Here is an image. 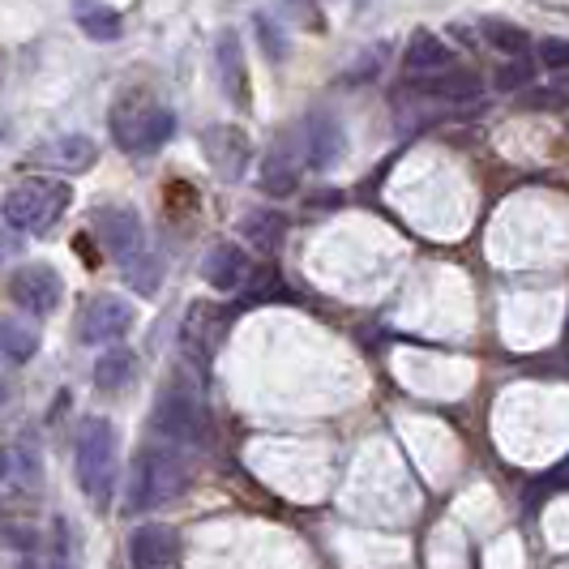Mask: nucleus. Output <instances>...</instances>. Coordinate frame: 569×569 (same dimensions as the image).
I'll list each match as a JSON object with an SVG mask.
<instances>
[{"label":"nucleus","mask_w":569,"mask_h":569,"mask_svg":"<svg viewBox=\"0 0 569 569\" xmlns=\"http://www.w3.org/2000/svg\"><path fill=\"white\" fill-rule=\"evenodd\" d=\"M108 129H112V142L124 150V154H154L171 142L176 133V112L163 108L159 99H150L146 90H129L120 94L108 112Z\"/></svg>","instance_id":"1"},{"label":"nucleus","mask_w":569,"mask_h":569,"mask_svg":"<svg viewBox=\"0 0 569 569\" xmlns=\"http://www.w3.org/2000/svg\"><path fill=\"white\" fill-rule=\"evenodd\" d=\"M73 471H78V485H82L86 501L94 510H108L112 506V488H116V428L103 416H90L78 425L73 437Z\"/></svg>","instance_id":"2"},{"label":"nucleus","mask_w":569,"mask_h":569,"mask_svg":"<svg viewBox=\"0 0 569 569\" xmlns=\"http://www.w3.org/2000/svg\"><path fill=\"white\" fill-rule=\"evenodd\" d=\"M189 485V467L180 450L171 441H159V446H146L142 455L133 458V476H129V510H159L176 501Z\"/></svg>","instance_id":"3"},{"label":"nucleus","mask_w":569,"mask_h":569,"mask_svg":"<svg viewBox=\"0 0 569 569\" xmlns=\"http://www.w3.org/2000/svg\"><path fill=\"white\" fill-rule=\"evenodd\" d=\"M73 201V189L64 180H52V176H30V180H18L9 193H4V223L13 231H34V236H48V231L60 223V214L69 210Z\"/></svg>","instance_id":"4"},{"label":"nucleus","mask_w":569,"mask_h":569,"mask_svg":"<svg viewBox=\"0 0 569 569\" xmlns=\"http://www.w3.org/2000/svg\"><path fill=\"white\" fill-rule=\"evenodd\" d=\"M150 428H154V437H163L171 446H201L206 441V416H201L198 390L184 386V381H168L159 402H154Z\"/></svg>","instance_id":"5"},{"label":"nucleus","mask_w":569,"mask_h":569,"mask_svg":"<svg viewBox=\"0 0 569 569\" xmlns=\"http://www.w3.org/2000/svg\"><path fill=\"white\" fill-rule=\"evenodd\" d=\"M228 326H231V309L214 305V300H198V305L184 313V326H180V351H184L193 365H210V356L219 351Z\"/></svg>","instance_id":"6"},{"label":"nucleus","mask_w":569,"mask_h":569,"mask_svg":"<svg viewBox=\"0 0 569 569\" xmlns=\"http://www.w3.org/2000/svg\"><path fill=\"white\" fill-rule=\"evenodd\" d=\"M9 296H13L18 309H27L34 317H48L60 309L64 283H60V274L48 261H30V266H18V274L9 279Z\"/></svg>","instance_id":"7"},{"label":"nucleus","mask_w":569,"mask_h":569,"mask_svg":"<svg viewBox=\"0 0 569 569\" xmlns=\"http://www.w3.org/2000/svg\"><path fill=\"white\" fill-rule=\"evenodd\" d=\"M90 228H94L99 244L112 257H129L146 244L142 214L133 206H99V210H90Z\"/></svg>","instance_id":"8"},{"label":"nucleus","mask_w":569,"mask_h":569,"mask_svg":"<svg viewBox=\"0 0 569 569\" xmlns=\"http://www.w3.org/2000/svg\"><path fill=\"white\" fill-rule=\"evenodd\" d=\"M129 326H133V305L120 300V296H94L78 317V335H82V342H94V347L124 339Z\"/></svg>","instance_id":"9"},{"label":"nucleus","mask_w":569,"mask_h":569,"mask_svg":"<svg viewBox=\"0 0 569 569\" xmlns=\"http://www.w3.org/2000/svg\"><path fill=\"white\" fill-rule=\"evenodd\" d=\"M214 69H219V86L240 112L253 108V86H249V69H244V48L236 30H219L214 39Z\"/></svg>","instance_id":"10"},{"label":"nucleus","mask_w":569,"mask_h":569,"mask_svg":"<svg viewBox=\"0 0 569 569\" xmlns=\"http://www.w3.org/2000/svg\"><path fill=\"white\" fill-rule=\"evenodd\" d=\"M201 150L210 154V163H214V171H219L223 180H240L244 168H249V159H253L249 138H244L240 129H231V124L206 129V133H201Z\"/></svg>","instance_id":"11"},{"label":"nucleus","mask_w":569,"mask_h":569,"mask_svg":"<svg viewBox=\"0 0 569 569\" xmlns=\"http://www.w3.org/2000/svg\"><path fill=\"white\" fill-rule=\"evenodd\" d=\"M129 561L138 569H163L180 561V536L163 522H146L129 536Z\"/></svg>","instance_id":"12"},{"label":"nucleus","mask_w":569,"mask_h":569,"mask_svg":"<svg viewBox=\"0 0 569 569\" xmlns=\"http://www.w3.org/2000/svg\"><path fill=\"white\" fill-rule=\"evenodd\" d=\"M416 90L425 94V99H437V103H455V108H467V103H476L480 94H485V82L471 73V69H441V73H428V78H411Z\"/></svg>","instance_id":"13"},{"label":"nucleus","mask_w":569,"mask_h":569,"mask_svg":"<svg viewBox=\"0 0 569 569\" xmlns=\"http://www.w3.org/2000/svg\"><path fill=\"white\" fill-rule=\"evenodd\" d=\"M305 159V146L300 138H291V142H279L270 154H266V163H261V189L270 193V198H287V193H296V184H300V163Z\"/></svg>","instance_id":"14"},{"label":"nucleus","mask_w":569,"mask_h":569,"mask_svg":"<svg viewBox=\"0 0 569 569\" xmlns=\"http://www.w3.org/2000/svg\"><path fill=\"white\" fill-rule=\"evenodd\" d=\"M249 253L240 249V244H214L206 261H201V279L214 287V291H236V287L244 283V274H249Z\"/></svg>","instance_id":"15"},{"label":"nucleus","mask_w":569,"mask_h":569,"mask_svg":"<svg viewBox=\"0 0 569 569\" xmlns=\"http://www.w3.org/2000/svg\"><path fill=\"white\" fill-rule=\"evenodd\" d=\"M450 64H455V52L432 30H416L407 39V57H402V73L407 78H428V73H441Z\"/></svg>","instance_id":"16"},{"label":"nucleus","mask_w":569,"mask_h":569,"mask_svg":"<svg viewBox=\"0 0 569 569\" xmlns=\"http://www.w3.org/2000/svg\"><path fill=\"white\" fill-rule=\"evenodd\" d=\"M94 159H99V146L90 142V138H82V133L57 138V142L39 146L30 154V163H48V168H60V171H86L94 168Z\"/></svg>","instance_id":"17"},{"label":"nucleus","mask_w":569,"mask_h":569,"mask_svg":"<svg viewBox=\"0 0 569 569\" xmlns=\"http://www.w3.org/2000/svg\"><path fill=\"white\" fill-rule=\"evenodd\" d=\"M300 146H305V163L309 168H330L339 163L342 154V129L330 120V116H313L300 133Z\"/></svg>","instance_id":"18"},{"label":"nucleus","mask_w":569,"mask_h":569,"mask_svg":"<svg viewBox=\"0 0 569 569\" xmlns=\"http://www.w3.org/2000/svg\"><path fill=\"white\" fill-rule=\"evenodd\" d=\"M73 4V22L82 27L86 39H94V43H116L120 34H124V18L116 13L112 4H103V0H69Z\"/></svg>","instance_id":"19"},{"label":"nucleus","mask_w":569,"mask_h":569,"mask_svg":"<svg viewBox=\"0 0 569 569\" xmlns=\"http://www.w3.org/2000/svg\"><path fill=\"white\" fill-rule=\"evenodd\" d=\"M240 231H244V240H249L253 249L274 253L287 236V219L279 214V210H249V214L240 219Z\"/></svg>","instance_id":"20"},{"label":"nucleus","mask_w":569,"mask_h":569,"mask_svg":"<svg viewBox=\"0 0 569 569\" xmlns=\"http://www.w3.org/2000/svg\"><path fill=\"white\" fill-rule=\"evenodd\" d=\"M133 372H138V356H133L129 347H112V351H103L99 365H94V386H99L103 395H116V390H124V386L133 381Z\"/></svg>","instance_id":"21"},{"label":"nucleus","mask_w":569,"mask_h":569,"mask_svg":"<svg viewBox=\"0 0 569 569\" xmlns=\"http://www.w3.org/2000/svg\"><path fill=\"white\" fill-rule=\"evenodd\" d=\"M120 266H124V283L138 296H154L163 287V261H159V253H146V244L138 253L120 257Z\"/></svg>","instance_id":"22"},{"label":"nucleus","mask_w":569,"mask_h":569,"mask_svg":"<svg viewBox=\"0 0 569 569\" xmlns=\"http://www.w3.org/2000/svg\"><path fill=\"white\" fill-rule=\"evenodd\" d=\"M240 287H244V291H240V305H244V309L270 305V300H283L287 296V287L274 266H249V274H244V283Z\"/></svg>","instance_id":"23"},{"label":"nucleus","mask_w":569,"mask_h":569,"mask_svg":"<svg viewBox=\"0 0 569 569\" xmlns=\"http://www.w3.org/2000/svg\"><path fill=\"white\" fill-rule=\"evenodd\" d=\"M480 30H485L488 48H497L501 57H527L531 52V34L522 27H513V22H506V18H488Z\"/></svg>","instance_id":"24"},{"label":"nucleus","mask_w":569,"mask_h":569,"mask_svg":"<svg viewBox=\"0 0 569 569\" xmlns=\"http://www.w3.org/2000/svg\"><path fill=\"white\" fill-rule=\"evenodd\" d=\"M0 351L9 356V360H30L34 351H39V335L30 330L27 321H18V317H4L0 321Z\"/></svg>","instance_id":"25"},{"label":"nucleus","mask_w":569,"mask_h":569,"mask_svg":"<svg viewBox=\"0 0 569 569\" xmlns=\"http://www.w3.org/2000/svg\"><path fill=\"white\" fill-rule=\"evenodd\" d=\"M531 82H536V64L527 57H510V64H501L492 73V90L497 94H518V90H527Z\"/></svg>","instance_id":"26"},{"label":"nucleus","mask_w":569,"mask_h":569,"mask_svg":"<svg viewBox=\"0 0 569 569\" xmlns=\"http://www.w3.org/2000/svg\"><path fill=\"white\" fill-rule=\"evenodd\" d=\"M253 27H257V39H261V48H266V57L279 64V60L287 57V39L279 34V27H274V22L266 18V13H257Z\"/></svg>","instance_id":"27"},{"label":"nucleus","mask_w":569,"mask_h":569,"mask_svg":"<svg viewBox=\"0 0 569 569\" xmlns=\"http://www.w3.org/2000/svg\"><path fill=\"white\" fill-rule=\"evenodd\" d=\"M536 94H543V99H527L531 108H566L569 103V69H561V73L543 86V90H536Z\"/></svg>","instance_id":"28"},{"label":"nucleus","mask_w":569,"mask_h":569,"mask_svg":"<svg viewBox=\"0 0 569 569\" xmlns=\"http://www.w3.org/2000/svg\"><path fill=\"white\" fill-rule=\"evenodd\" d=\"M540 64H543V69H552V73L569 69V39H543V43H540Z\"/></svg>","instance_id":"29"},{"label":"nucleus","mask_w":569,"mask_h":569,"mask_svg":"<svg viewBox=\"0 0 569 569\" xmlns=\"http://www.w3.org/2000/svg\"><path fill=\"white\" fill-rule=\"evenodd\" d=\"M18 249H22V240H18V236H4V231H0V261H4V257H13Z\"/></svg>","instance_id":"30"},{"label":"nucleus","mask_w":569,"mask_h":569,"mask_svg":"<svg viewBox=\"0 0 569 569\" xmlns=\"http://www.w3.org/2000/svg\"><path fill=\"white\" fill-rule=\"evenodd\" d=\"M4 476H9V458L0 455V480H4Z\"/></svg>","instance_id":"31"}]
</instances>
